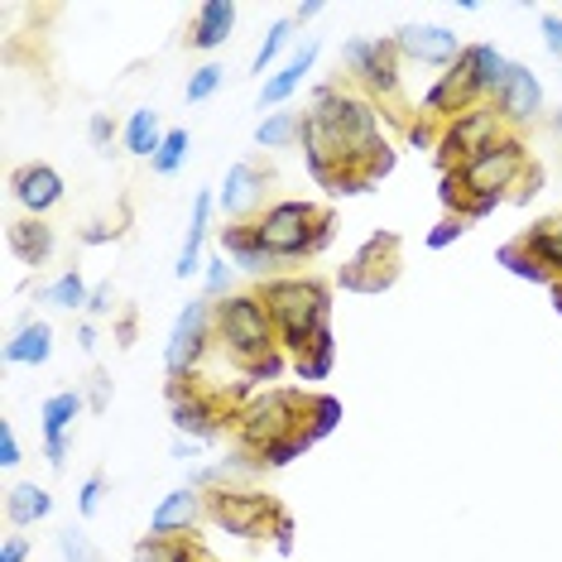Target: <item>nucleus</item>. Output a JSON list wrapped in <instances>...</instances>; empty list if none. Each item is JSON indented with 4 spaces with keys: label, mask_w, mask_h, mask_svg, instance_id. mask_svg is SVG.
Returning a JSON list of instances; mask_svg holds the SVG:
<instances>
[{
    "label": "nucleus",
    "mask_w": 562,
    "mask_h": 562,
    "mask_svg": "<svg viewBox=\"0 0 562 562\" xmlns=\"http://www.w3.org/2000/svg\"><path fill=\"white\" fill-rule=\"evenodd\" d=\"M87 408V400L78 390H58L44 400V442H48V462L63 467V457H68V442H63V432L72 428V418H78Z\"/></svg>",
    "instance_id": "9d476101"
},
{
    "label": "nucleus",
    "mask_w": 562,
    "mask_h": 562,
    "mask_svg": "<svg viewBox=\"0 0 562 562\" xmlns=\"http://www.w3.org/2000/svg\"><path fill=\"white\" fill-rule=\"evenodd\" d=\"M313 63H317V40H308V44H303L299 54H293V58L284 63V68H279L274 78L265 82V92H260V106H284V101H289L293 92H299V82L308 78V68H313Z\"/></svg>",
    "instance_id": "dca6fc26"
},
{
    "label": "nucleus",
    "mask_w": 562,
    "mask_h": 562,
    "mask_svg": "<svg viewBox=\"0 0 562 562\" xmlns=\"http://www.w3.org/2000/svg\"><path fill=\"white\" fill-rule=\"evenodd\" d=\"M255 232H260L265 250L274 255V260H293V255H313L327 246L331 236V216L308 207V202H279L255 222Z\"/></svg>",
    "instance_id": "f03ea898"
},
{
    "label": "nucleus",
    "mask_w": 562,
    "mask_h": 562,
    "mask_svg": "<svg viewBox=\"0 0 562 562\" xmlns=\"http://www.w3.org/2000/svg\"><path fill=\"white\" fill-rule=\"evenodd\" d=\"M202 347H207V299H193L183 313L173 317V331H169V347H164V370L178 380L198 366Z\"/></svg>",
    "instance_id": "423d86ee"
},
{
    "label": "nucleus",
    "mask_w": 562,
    "mask_h": 562,
    "mask_svg": "<svg viewBox=\"0 0 562 562\" xmlns=\"http://www.w3.org/2000/svg\"><path fill=\"white\" fill-rule=\"evenodd\" d=\"M169 414H173V428L178 432H193V438L198 442H207L212 438V432L216 428H222V424H216V418H222V414H216V404H207V400H202V394H193V390H169Z\"/></svg>",
    "instance_id": "f8f14e48"
},
{
    "label": "nucleus",
    "mask_w": 562,
    "mask_h": 562,
    "mask_svg": "<svg viewBox=\"0 0 562 562\" xmlns=\"http://www.w3.org/2000/svg\"><path fill=\"white\" fill-rule=\"evenodd\" d=\"M524 246L539 255L543 265H562V216H558V222H543L539 232H529V236H524Z\"/></svg>",
    "instance_id": "c85d7f7f"
},
{
    "label": "nucleus",
    "mask_w": 562,
    "mask_h": 562,
    "mask_svg": "<svg viewBox=\"0 0 562 562\" xmlns=\"http://www.w3.org/2000/svg\"><path fill=\"white\" fill-rule=\"evenodd\" d=\"M495 260H501L509 274L533 279V284H548V265H543V260H539V255H533L529 246H524V240H515V246H505L501 255H495Z\"/></svg>",
    "instance_id": "bb28decb"
},
{
    "label": "nucleus",
    "mask_w": 562,
    "mask_h": 562,
    "mask_svg": "<svg viewBox=\"0 0 562 562\" xmlns=\"http://www.w3.org/2000/svg\"><path fill=\"white\" fill-rule=\"evenodd\" d=\"M87 284H82V274H63V279H54V289H48V303L54 308H87Z\"/></svg>",
    "instance_id": "2f4dec72"
},
{
    "label": "nucleus",
    "mask_w": 562,
    "mask_h": 562,
    "mask_svg": "<svg viewBox=\"0 0 562 562\" xmlns=\"http://www.w3.org/2000/svg\"><path fill=\"white\" fill-rule=\"evenodd\" d=\"M58 553L68 562H97V548H92V539H87L82 529H63L58 533Z\"/></svg>",
    "instance_id": "c9c22d12"
},
{
    "label": "nucleus",
    "mask_w": 562,
    "mask_h": 562,
    "mask_svg": "<svg viewBox=\"0 0 562 562\" xmlns=\"http://www.w3.org/2000/svg\"><path fill=\"white\" fill-rule=\"evenodd\" d=\"M87 135H92V145H106V139H111V121H106V116H92Z\"/></svg>",
    "instance_id": "49530a36"
},
{
    "label": "nucleus",
    "mask_w": 562,
    "mask_h": 562,
    "mask_svg": "<svg viewBox=\"0 0 562 562\" xmlns=\"http://www.w3.org/2000/svg\"><path fill=\"white\" fill-rule=\"evenodd\" d=\"M299 408H308V400L299 404V394H289V390L260 394V400L236 414L240 442L255 447V452H265V447L284 442V438H293V432H308V428H299Z\"/></svg>",
    "instance_id": "20e7f679"
},
{
    "label": "nucleus",
    "mask_w": 562,
    "mask_h": 562,
    "mask_svg": "<svg viewBox=\"0 0 562 562\" xmlns=\"http://www.w3.org/2000/svg\"><path fill=\"white\" fill-rule=\"evenodd\" d=\"M462 232H467L462 216H447V222H438V232L428 236V246H432V250H447V246H452V240L462 236Z\"/></svg>",
    "instance_id": "ea45409f"
},
{
    "label": "nucleus",
    "mask_w": 562,
    "mask_h": 562,
    "mask_svg": "<svg viewBox=\"0 0 562 562\" xmlns=\"http://www.w3.org/2000/svg\"><path fill=\"white\" fill-rule=\"evenodd\" d=\"M501 139V121H495V111H467V116H457V125L438 139V149H442V159L452 164V159H471V155H481L485 145H495Z\"/></svg>",
    "instance_id": "6e6552de"
},
{
    "label": "nucleus",
    "mask_w": 562,
    "mask_h": 562,
    "mask_svg": "<svg viewBox=\"0 0 562 562\" xmlns=\"http://www.w3.org/2000/svg\"><path fill=\"white\" fill-rule=\"evenodd\" d=\"M101 491H106V476H101V471H97V476H87V481H82V495H78L82 519H92L97 509H101Z\"/></svg>",
    "instance_id": "4c0bfd02"
},
{
    "label": "nucleus",
    "mask_w": 562,
    "mask_h": 562,
    "mask_svg": "<svg viewBox=\"0 0 562 562\" xmlns=\"http://www.w3.org/2000/svg\"><path fill=\"white\" fill-rule=\"evenodd\" d=\"M476 97H481V92H476V82H471V68H467V58H462V63H452V72H447V78L428 92L424 106H428V111H438V116H447V111L467 116V106H471Z\"/></svg>",
    "instance_id": "4468645a"
},
{
    "label": "nucleus",
    "mask_w": 562,
    "mask_h": 562,
    "mask_svg": "<svg viewBox=\"0 0 562 562\" xmlns=\"http://www.w3.org/2000/svg\"><path fill=\"white\" fill-rule=\"evenodd\" d=\"M299 135H303V116H293V111H274V116H265L255 125V145L260 149H284Z\"/></svg>",
    "instance_id": "a878e982"
},
{
    "label": "nucleus",
    "mask_w": 562,
    "mask_h": 562,
    "mask_svg": "<svg viewBox=\"0 0 562 562\" xmlns=\"http://www.w3.org/2000/svg\"><path fill=\"white\" fill-rule=\"evenodd\" d=\"M10 188H15V198L34 216H44L48 207H58L63 202V178H58V169H48V164H30V169H20L15 178H10Z\"/></svg>",
    "instance_id": "9b49d317"
},
{
    "label": "nucleus",
    "mask_w": 562,
    "mask_h": 562,
    "mask_svg": "<svg viewBox=\"0 0 562 562\" xmlns=\"http://www.w3.org/2000/svg\"><path fill=\"white\" fill-rule=\"evenodd\" d=\"M394 54L400 48L394 44H366V40H356V44H347V68L356 72V78H366V87H375L380 97H394L400 92V63H394Z\"/></svg>",
    "instance_id": "0eeeda50"
},
{
    "label": "nucleus",
    "mask_w": 562,
    "mask_h": 562,
    "mask_svg": "<svg viewBox=\"0 0 562 562\" xmlns=\"http://www.w3.org/2000/svg\"><path fill=\"white\" fill-rule=\"evenodd\" d=\"M265 308L284 331V347L293 356H308L317 341L327 337V317H331V303H327V289L313 284V279H270L265 284Z\"/></svg>",
    "instance_id": "f257e3e1"
},
{
    "label": "nucleus",
    "mask_w": 562,
    "mask_h": 562,
    "mask_svg": "<svg viewBox=\"0 0 562 562\" xmlns=\"http://www.w3.org/2000/svg\"><path fill=\"white\" fill-rule=\"evenodd\" d=\"M226 78V68H216V63H207V68H198L193 78H188V101H207L216 87H222Z\"/></svg>",
    "instance_id": "e433bc0d"
},
{
    "label": "nucleus",
    "mask_w": 562,
    "mask_h": 562,
    "mask_svg": "<svg viewBox=\"0 0 562 562\" xmlns=\"http://www.w3.org/2000/svg\"><path fill=\"white\" fill-rule=\"evenodd\" d=\"M558 131H562V116H558Z\"/></svg>",
    "instance_id": "3c124183"
},
{
    "label": "nucleus",
    "mask_w": 562,
    "mask_h": 562,
    "mask_svg": "<svg viewBox=\"0 0 562 562\" xmlns=\"http://www.w3.org/2000/svg\"><path fill=\"white\" fill-rule=\"evenodd\" d=\"M0 467H20V442L10 424H0Z\"/></svg>",
    "instance_id": "a19ab883"
},
{
    "label": "nucleus",
    "mask_w": 562,
    "mask_h": 562,
    "mask_svg": "<svg viewBox=\"0 0 562 562\" xmlns=\"http://www.w3.org/2000/svg\"><path fill=\"white\" fill-rule=\"evenodd\" d=\"M539 111H543L539 82H533V72L524 68V63H515V68H509L505 92H501V116H505V121H533Z\"/></svg>",
    "instance_id": "ddd939ff"
},
{
    "label": "nucleus",
    "mask_w": 562,
    "mask_h": 562,
    "mask_svg": "<svg viewBox=\"0 0 562 562\" xmlns=\"http://www.w3.org/2000/svg\"><path fill=\"white\" fill-rule=\"evenodd\" d=\"M462 58H467V68H471V82H476V92H481V97H485V92H495V97L505 92V82H509V68H515V63H505V58L495 54L491 44H471Z\"/></svg>",
    "instance_id": "6ab92c4d"
},
{
    "label": "nucleus",
    "mask_w": 562,
    "mask_h": 562,
    "mask_svg": "<svg viewBox=\"0 0 562 562\" xmlns=\"http://www.w3.org/2000/svg\"><path fill=\"white\" fill-rule=\"evenodd\" d=\"M207 216H212V193H198L193 198V222H188V240H183L178 265H173L178 279H193L202 270V236H207Z\"/></svg>",
    "instance_id": "412c9836"
},
{
    "label": "nucleus",
    "mask_w": 562,
    "mask_h": 562,
    "mask_svg": "<svg viewBox=\"0 0 562 562\" xmlns=\"http://www.w3.org/2000/svg\"><path fill=\"white\" fill-rule=\"evenodd\" d=\"M10 250H15L24 265H34V270H40V265L48 260V250H54V232L40 226V222H15V226H10Z\"/></svg>",
    "instance_id": "b1692460"
},
{
    "label": "nucleus",
    "mask_w": 562,
    "mask_h": 562,
    "mask_svg": "<svg viewBox=\"0 0 562 562\" xmlns=\"http://www.w3.org/2000/svg\"><path fill=\"white\" fill-rule=\"evenodd\" d=\"M131 562H198V543H178V539H145L135 548Z\"/></svg>",
    "instance_id": "cd10ccee"
},
{
    "label": "nucleus",
    "mask_w": 562,
    "mask_h": 562,
    "mask_svg": "<svg viewBox=\"0 0 562 562\" xmlns=\"http://www.w3.org/2000/svg\"><path fill=\"white\" fill-rule=\"evenodd\" d=\"M48 509H54V495H48L44 485H34V481L10 485V495H5L10 524H40V519H48Z\"/></svg>",
    "instance_id": "5701e85b"
},
{
    "label": "nucleus",
    "mask_w": 562,
    "mask_h": 562,
    "mask_svg": "<svg viewBox=\"0 0 562 562\" xmlns=\"http://www.w3.org/2000/svg\"><path fill=\"white\" fill-rule=\"evenodd\" d=\"M106 308H111V284H101V289H92V299H87V313L101 317Z\"/></svg>",
    "instance_id": "a18cd8bd"
},
{
    "label": "nucleus",
    "mask_w": 562,
    "mask_h": 562,
    "mask_svg": "<svg viewBox=\"0 0 562 562\" xmlns=\"http://www.w3.org/2000/svg\"><path fill=\"white\" fill-rule=\"evenodd\" d=\"M260 188H265V178L255 164H232V169H226V183H222V212L226 216L250 212L255 198H260Z\"/></svg>",
    "instance_id": "aec40b11"
},
{
    "label": "nucleus",
    "mask_w": 562,
    "mask_h": 562,
    "mask_svg": "<svg viewBox=\"0 0 562 562\" xmlns=\"http://www.w3.org/2000/svg\"><path fill=\"white\" fill-rule=\"evenodd\" d=\"M24 558H30V543H24V539H5V543H0V562H24Z\"/></svg>",
    "instance_id": "37998d69"
},
{
    "label": "nucleus",
    "mask_w": 562,
    "mask_h": 562,
    "mask_svg": "<svg viewBox=\"0 0 562 562\" xmlns=\"http://www.w3.org/2000/svg\"><path fill=\"white\" fill-rule=\"evenodd\" d=\"M222 250L232 255V265H240V270H250V274H265L270 270V260L274 255L265 250V240L255 226H226L222 232Z\"/></svg>",
    "instance_id": "f3484780"
},
{
    "label": "nucleus",
    "mask_w": 562,
    "mask_h": 562,
    "mask_svg": "<svg viewBox=\"0 0 562 562\" xmlns=\"http://www.w3.org/2000/svg\"><path fill=\"white\" fill-rule=\"evenodd\" d=\"M308 432H293V438H284V442H274V447H265L260 452V462H270V467H284V462H293V457H303L308 452Z\"/></svg>",
    "instance_id": "f704fd0d"
},
{
    "label": "nucleus",
    "mask_w": 562,
    "mask_h": 562,
    "mask_svg": "<svg viewBox=\"0 0 562 562\" xmlns=\"http://www.w3.org/2000/svg\"><path fill=\"white\" fill-rule=\"evenodd\" d=\"M106 236H116V232H106V226H92V232H82V240H92V246H97V240H106Z\"/></svg>",
    "instance_id": "8fccbe9b"
},
{
    "label": "nucleus",
    "mask_w": 562,
    "mask_h": 562,
    "mask_svg": "<svg viewBox=\"0 0 562 562\" xmlns=\"http://www.w3.org/2000/svg\"><path fill=\"white\" fill-rule=\"evenodd\" d=\"M125 149L131 155H145V159H155L159 149H164V131H159V116L155 111H135L131 125H125Z\"/></svg>",
    "instance_id": "393cba45"
},
{
    "label": "nucleus",
    "mask_w": 562,
    "mask_h": 562,
    "mask_svg": "<svg viewBox=\"0 0 562 562\" xmlns=\"http://www.w3.org/2000/svg\"><path fill=\"white\" fill-rule=\"evenodd\" d=\"M216 327H222V341L232 347V356L246 370H255L260 361H270L274 347V317L260 299H226L222 313H216Z\"/></svg>",
    "instance_id": "7ed1b4c3"
},
{
    "label": "nucleus",
    "mask_w": 562,
    "mask_h": 562,
    "mask_svg": "<svg viewBox=\"0 0 562 562\" xmlns=\"http://www.w3.org/2000/svg\"><path fill=\"white\" fill-rule=\"evenodd\" d=\"M78 347H82V351H92V347H97V327H92V323L78 331Z\"/></svg>",
    "instance_id": "09e8293b"
},
{
    "label": "nucleus",
    "mask_w": 562,
    "mask_h": 562,
    "mask_svg": "<svg viewBox=\"0 0 562 562\" xmlns=\"http://www.w3.org/2000/svg\"><path fill=\"white\" fill-rule=\"evenodd\" d=\"M226 284H232V265H226V260H207V299H222Z\"/></svg>",
    "instance_id": "58836bf2"
},
{
    "label": "nucleus",
    "mask_w": 562,
    "mask_h": 562,
    "mask_svg": "<svg viewBox=\"0 0 562 562\" xmlns=\"http://www.w3.org/2000/svg\"><path fill=\"white\" fill-rule=\"evenodd\" d=\"M308 414H313V424H308V438H327L331 428H337V418H341V404L337 400H313L308 404Z\"/></svg>",
    "instance_id": "72a5a7b5"
},
{
    "label": "nucleus",
    "mask_w": 562,
    "mask_h": 562,
    "mask_svg": "<svg viewBox=\"0 0 562 562\" xmlns=\"http://www.w3.org/2000/svg\"><path fill=\"white\" fill-rule=\"evenodd\" d=\"M183 159H188V131H169V135H164V149L149 164H155V173L169 178V173L183 169Z\"/></svg>",
    "instance_id": "7c9ffc66"
},
{
    "label": "nucleus",
    "mask_w": 562,
    "mask_h": 562,
    "mask_svg": "<svg viewBox=\"0 0 562 562\" xmlns=\"http://www.w3.org/2000/svg\"><path fill=\"white\" fill-rule=\"evenodd\" d=\"M202 515V501H198V491H173V495H164V505L155 509V519H149V539H169V533L178 529H193Z\"/></svg>",
    "instance_id": "2eb2a0df"
},
{
    "label": "nucleus",
    "mask_w": 562,
    "mask_h": 562,
    "mask_svg": "<svg viewBox=\"0 0 562 562\" xmlns=\"http://www.w3.org/2000/svg\"><path fill=\"white\" fill-rule=\"evenodd\" d=\"M54 356V327L48 323H24L15 337L5 341V361L10 366H44Z\"/></svg>",
    "instance_id": "a211bd4d"
},
{
    "label": "nucleus",
    "mask_w": 562,
    "mask_h": 562,
    "mask_svg": "<svg viewBox=\"0 0 562 562\" xmlns=\"http://www.w3.org/2000/svg\"><path fill=\"white\" fill-rule=\"evenodd\" d=\"M331 361H337V341H331V331H327L308 356H299V380H327Z\"/></svg>",
    "instance_id": "c756f323"
},
{
    "label": "nucleus",
    "mask_w": 562,
    "mask_h": 562,
    "mask_svg": "<svg viewBox=\"0 0 562 562\" xmlns=\"http://www.w3.org/2000/svg\"><path fill=\"white\" fill-rule=\"evenodd\" d=\"M212 519L226 533H236V539H260V533H270V519H284V509H274L270 495L222 491V495H212Z\"/></svg>",
    "instance_id": "39448f33"
},
{
    "label": "nucleus",
    "mask_w": 562,
    "mask_h": 562,
    "mask_svg": "<svg viewBox=\"0 0 562 562\" xmlns=\"http://www.w3.org/2000/svg\"><path fill=\"white\" fill-rule=\"evenodd\" d=\"M198 452H202V442H198V438H183V432L173 438V457H178V462H193Z\"/></svg>",
    "instance_id": "c03bdc74"
},
{
    "label": "nucleus",
    "mask_w": 562,
    "mask_h": 562,
    "mask_svg": "<svg viewBox=\"0 0 562 562\" xmlns=\"http://www.w3.org/2000/svg\"><path fill=\"white\" fill-rule=\"evenodd\" d=\"M543 44L553 58H562V20L558 15H543Z\"/></svg>",
    "instance_id": "79ce46f5"
},
{
    "label": "nucleus",
    "mask_w": 562,
    "mask_h": 562,
    "mask_svg": "<svg viewBox=\"0 0 562 562\" xmlns=\"http://www.w3.org/2000/svg\"><path fill=\"white\" fill-rule=\"evenodd\" d=\"M317 15H323V5H317V0H308V5L293 10V20H317Z\"/></svg>",
    "instance_id": "de8ad7c7"
},
{
    "label": "nucleus",
    "mask_w": 562,
    "mask_h": 562,
    "mask_svg": "<svg viewBox=\"0 0 562 562\" xmlns=\"http://www.w3.org/2000/svg\"><path fill=\"white\" fill-rule=\"evenodd\" d=\"M232 24H236L232 0H207V5L198 10V24H193V48H222L232 40Z\"/></svg>",
    "instance_id": "4be33fe9"
},
{
    "label": "nucleus",
    "mask_w": 562,
    "mask_h": 562,
    "mask_svg": "<svg viewBox=\"0 0 562 562\" xmlns=\"http://www.w3.org/2000/svg\"><path fill=\"white\" fill-rule=\"evenodd\" d=\"M293 40V20H279V24H270V34H265V44L255 48V63H250V72H265L274 63V54L284 48Z\"/></svg>",
    "instance_id": "473e14b6"
},
{
    "label": "nucleus",
    "mask_w": 562,
    "mask_h": 562,
    "mask_svg": "<svg viewBox=\"0 0 562 562\" xmlns=\"http://www.w3.org/2000/svg\"><path fill=\"white\" fill-rule=\"evenodd\" d=\"M394 48L408 58H418V63H462L467 48L457 44V34L452 30H442V24H428V30H400L394 34Z\"/></svg>",
    "instance_id": "1a4fd4ad"
}]
</instances>
